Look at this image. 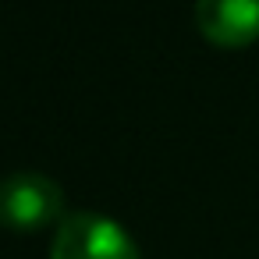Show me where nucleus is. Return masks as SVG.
Returning <instances> with one entry per match:
<instances>
[{
	"mask_svg": "<svg viewBox=\"0 0 259 259\" xmlns=\"http://www.w3.org/2000/svg\"><path fill=\"white\" fill-rule=\"evenodd\" d=\"M64 217V188L54 178L39 170H15L0 178V227L43 231Z\"/></svg>",
	"mask_w": 259,
	"mask_h": 259,
	"instance_id": "obj_1",
	"label": "nucleus"
},
{
	"mask_svg": "<svg viewBox=\"0 0 259 259\" xmlns=\"http://www.w3.org/2000/svg\"><path fill=\"white\" fill-rule=\"evenodd\" d=\"M50 259H142L132 234L103 213H68L50 241Z\"/></svg>",
	"mask_w": 259,
	"mask_h": 259,
	"instance_id": "obj_2",
	"label": "nucleus"
},
{
	"mask_svg": "<svg viewBox=\"0 0 259 259\" xmlns=\"http://www.w3.org/2000/svg\"><path fill=\"white\" fill-rule=\"evenodd\" d=\"M195 29L227 50L259 39V0H195Z\"/></svg>",
	"mask_w": 259,
	"mask_h": 259,
	"instance_id": "obj_3",
	"label": "nucleus"
}]
</instances>
